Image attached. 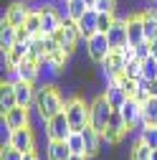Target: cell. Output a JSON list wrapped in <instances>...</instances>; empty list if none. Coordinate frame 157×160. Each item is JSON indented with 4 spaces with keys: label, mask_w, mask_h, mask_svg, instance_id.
I'll return each mask as SVG.
<instances>
[{
    "label": "cell",
    "mask_w": 157,
    "mask_h": 160,
    "mask_svg": "<svg viewBox=\"0 0 157 160\" xmlns=\"http://www.w3.org/2000/svg\"><path fill=\"white\" fill-rule=\"evenodd\" d=\"M61 109H66V99L58 94V89L53 84H43L36 89V112L43 122L51 119L53 114H58Z\"/></svg>",
    "instance_id": "cell-1"
},
{
    "label": "cell",
    "mask_w": 157,
    "mask_h": 160,
    "mask_svg": "<svg viewBox=\"0 0 157 160\" xmlns=\"http://www.w3.org/2000/svg\"><path fill=\"white\" fill-rule=\"evenodd\" d=\"M66 117L71 122V130L81 132L89 125V119H91V104H86L84 99H78V97H71V99H66Z\"/></svg>",
    "instance_id": "cell-2"
},
{
    "label": "cell",
    "mask_w": 157,
    "mask_h": 160,
    "mask_svg": "<svg viewBox=\"0 0 157 160\" xmlns=\"http://www.w3.org/2000/svg\"><path fill=\"white\" fill-rule=\"evenodd\" d=\"M53 36H56L58 46H61L66 53H74L76 46H78V41H84V38H81V31H78V26H76V21H71V18H64L61 28H58Z\"/></svg>",
    "instance_id": "cell-3"
},
{
    "label": "cell",
    "mask_w": 157,
    "mask_h": 160,
    "mask_svg": "<svg viewBox=\"0 0 157 160\" xmlns=\"http://www.w3.org/2000/svg\"><path fill=\"white\" fill-rule=\"evenodd\" d=\"M112 104L107 102V97L102 94V97H96L94 102H91V119H89V125L91 127H96L102 135H104V130H107V125H109V117H112Z\"/></svg>",
    "instance_id": "cell-4"
},
{
    "label": "cell",
    "mask_w": 157,
    "mask_h": 160,
    "mask_svg": "<svg viewBox=\"0 0 157 160\" xmlns=\"http://www.w3.org/2000/svg\"><path fill=\"white\" fill-rule=\"evenodd\" d=\"M71 122L66 117V109H61L58 114H53L51 119H46V137L48 140H66L71 135Z\"/></svg>",
    "instance_id": "cell-5"
},
{
    "label": "cell",
    "mask_w": 157,
    "mask_h": 160,
    "mask_svg": "<svg viewBox=\"0 0 157 160\" xmlns=\"http://www.w3.org/2000/svg\"><path fill=\"white\" fill-rule=\"evenodd\" d=\"M86 53H89V58H91V61L102 64L104 58L112 53V46H109L107 33H94L89 41H86Z\"/></svg>",
    "instance_id": "cell-6"
},
{
    "label": "cell",
    "mask_w": 157,
    "mask_h": 160,
    "mask_svg": "<svg viewBox=\"0 0 157 160\" xmlns=\"http://www.w3.org/2000/svg\"><path fill=\"white\" fill-rule=\"evenodd\" d=\"M127 132H129V130H127V122H124L122 112H119V109H114V112H112V117H109V125H107V130H104L107 142L117 145V142H119V140H122Z\"/></svg>",
    "instance_id": "cell-7"
},
{
    "label": "cell",
    "mask_w": 157,
    "mask_h": 160,
    "mask_svg": "<svg viewBox=\"0 0 157 160\" xmlns=\"http://www.w3.org/2000/svg\"><path fill=\"white\" fill-rule=\"evenodd\" d=\"M122 117L127 122V130H134V127H142V102L137 97H129L127 102L122 104Z\"/></svg>",
    "instance_id": "cell-8"
},
{
    "label": "cell",
    "mask_w": 157,
    "mask_h": 160,
    "mask_svg": "<svg viewBox=\"0 0 157 160\" xmlns=\"http://www.w3.org/2000/svg\"><path fill=\"white\" fill-rule=\"evenodd\" d=\"M107 38H109V46H112V51H119L122 46H127V43H129V36H127V18L117 15L114 26L107 31Z\"/></svg>",
    "instance_id": "cell-9"
},
{
    "label": "cell",
    "mask_w": 157,
    "mask_h": 160,
    "mask_svg": "<svg viewBox=\"0 0 157 160\" xmlns=\"http://www.w3.org/2000/svg\"><path fill=\"white\" fill-rule=\"evenodd\" d=\"M10 145L18 148L21 152H31V150H36V135H33L31 125H28V127H18V130H13V135H10Z\"/></svg>",
    "instance_id": "cell-10"
},
{
    "label": "cell",
    "mask_w": 157,
    "mask_h": 160,
    "mask_svg": "<svg viewBox=\"0 0 157 160\" xmlns=\"http://www.w3.org/2000/svg\"><path fill=\"white\" fill-rule=\"evenodd\" d=\"M104 97H107V102L112 104V109H122V104H124L127 99H129V94L122 89V84L117 82V79H109V82H107Z\"/></svg>",
    "instance_id": "cell-11"
},
{
    "label": "cell",
    "mask_w": 157,
    "mask_h": 160,
    "mask_svg": "<svg viewBox=\"0 0 157 160\" xmlns=\"http://www.w3.org/2000/svg\"><path fill=\"white\" fill-rule=\"evenodd\" d=\"M3 119L13 127V130H18V127H28L31 125V109L28 107H13V109H8L5 114H3Z\"/></svg>",
    "instance_id": "cell-12"
},
{
    "label": "cell",
    "mask_w": 157,
    "mask_h": 160,
    "mask_svg": "<svg viewBox=\"0 0 157 160\" xmlns=\"http://www.w3.org/2000/svg\"><path fill=\"white\" fill-rule=\"evenodd\" d=\"M96 15H99V10H96V8H89V10L76 21V26H78V31H81V38H84V41H89L94 33H99V28H96Z\"/></svg>",
    "instance_id": "cell-13"
},
{
    "label": "cell",
    "mask_w": 157,
    "mask_h": 160,
    "mask_svg": "<svg viewBox=\"0 0 157 160\" xmlns=\"http://www.w3.org/2000/svg\"><path fill=\"white\" fill-rule=\"evenodd\" d=\"M127 36H129V43L132 46L147 41V38H145V21H142V15H129L127 18Z\"/></svg>",
    "instance_id": "cell-14"
},
{
    "label": "cell",
    "mask_w": 157,
    "mask_h": 160,
    "mask_svg": "<svg viewBox=\"0 0 157 160\" xmlns=\"http://www.w3.org/2000/svg\"><path fill=\"white\" fill-rule=\"evenodd\" d=\"M15 99L21 107H36V84L28 82H15Z\"/></svg>",
    "instance_id": "cell-15"
},
{
    "label": "cell",
    "mask_w": 157,
    "mask_h": 160,
    "mask_svg": "<svg viewBox=\"0 0 157 160\" xmlns=\"http://www.w3.org/2000/svg\"><path fill=\"white\" fill-rule=\"evenodd\" d=\"M28 13H31V8H28L26 3H13V5L5 8L3 21L13 23V26H23V23H26V18H28Z\"/></svg>",
    "instance_id": "cell-16"
},
{
    "label": "cell",
    "mask_w": 157,
    "mask_h": 160,
    "mask_svg": "<svg viewBox=\"0 0 157 160\" xmlns=\"http://www.w3.org/2000/svg\"><path fill=\"white\" fill-rule=\"evenodd\" d=\"M46 155H48V160H69L71 148H69L66 140H48L46 142Z\"/></svg>",
    "instance_id": "cell-17"
},
{
    "label": "cell",
    "mask_w": 157,
    "mask_h": 160,
    "mask_svg": "<svg viewBox=\"0 0 157 160\" xmlns=\"http://www.w3.org/2000/svg\"><path fill=\"white\" fill-rule=\"evenodd\" d=\"M15 43H18V26L3 21V23H0V48H3V53L10 51Z\"/></svg>",
    "instance_id": "cell-18"
},
{
    "label": "cell",
    "mask_w": 157,
    "mask_h": 160,
    "mask_svg": "<svg viewBox=\"0 0 157 160\" xmlns=\"http://www.w3.org/2000/svg\"><path fill=\"white\" fill-rule=\"evenodd\" d=\"M81 135H84V142H86V155L89 158H94L96 152H99V145H102V132L96 130V127H91V125H86L84 130H81Z\"/></svg>",
    "instance_id": "cell-19"
},
{
    "label": "cell",
    "mask_w": 157,
    "mask_h": 160,
    "mask_svg": "<svg viewBox=\"0 0 157 160\" xmlns=\"http://www.w3.org/2000/svg\"><path fill=\"white\" fill-rule=\"evenodd\" d=\"M89 10V5H86V0H64V8L58 10L64 18H71V21H78L84 13Z\"/></svg>",
    "instance_id": "cell-20"
},
{
    "label": "cell",
    "mask_w": 157,
    "mask_h": 160,
    "mask_svg": "<svg viewBox=\"0 0 157 160\" xmlns=\"http://www.w3.org/2000/svg\"><path fill=\"white\" fill-rule=\"evenodd\" d=\"M13 107H18V99H15V84L3 82V84H0V109H3V114H5V112L13 109Z\"/></svg>",
    "instance_id": "cell-21"
},
{
    "label": "cell",
    "mask_w": 157,
    "mask_h": 160,
    "mask_svg": "<svg viewBox=\"0 0 157 160\" xmlns=\"http://www.w3.org/2000/svg\"><path fill=\"white\" fill-rule=\"evenodd\" d=\"M142 125H157V97H147L142 102Z\"/></svg>",
    "instance_id": "cell-22"
},
{
    "label": "cell",
    "mask_w": 157,
    "mask_h": 160,
    "mask_svg": "<svg viewBox=\"0 0 157 160\" xmlns=\"http://www.w3.org/2000/svg\"><path fill=\"white\" fill-rule=\"evenodd\" d=\"M43 56H46V43H43V36H33V41L28 43V58L38 64Z\"/></svg>",
    "instance_id": "cell-23"
},
{
    "label": "cell",
    "mask_w": 157,
    "mask_h": 160,
    "mask_svg": "<svg viewBox=\"0 0 157 160\" xmlns=\"http://www.w3.org/2000/svg\"><path fill=\"white\" fill-rule=\"evenodd\" d=\"M33 36H41V31H43V18H41V10L38 8H31V13H28V18H26V23H23Z\"/></svg>",
    "instance_id": "cell-24"
},
{
    "label": "cell",
    "mask_w": 157,
    "mask_h": 160,
    "mask_svg": "<svg viewBox=\"0 0 157 160\" xmlns=\"http://www.w3.org/2000/svg\"><path fill=\"white\" fill-rule=\"evenodd\" d=\"M140 140L147 142L152 150L157 148V125H142L140 127Z\"/></svg>",
    "instance_id": "cell-25"
},
{
    "label": "cell",
    "mask_w": 157,
    "mask_h": 160,
    "mask_svg": "<svg viewBox=\"0 0 157 160\" xmlns=\"http://www.w3.org/2000/svg\"><path fill=\"white\" fill-rule=\"evenodd\" d=\"M66 142L71 148V152H78V155H86V142H84V135L81 132H71L66 137Z\"/></svg>",
    "instance_id": "cell-26"
},
{
    "label": "cell",
    "mask_w": 157,
    "mask_h": 160,
    "mask_svg": "<svg viewBox=\"0 0 157 160\" xmlns=\"http://www.w3.org/2000/svg\"><path fill=\"white\" fill-rule=\"evenodd\" d=\"M150 158H152V148L142 140H137L132 145V160H150Z\"/></svg>",
    "instance_id": "cell-27"
},
{
    "label": "cell",
    "mask_w": 157,
    "mask_h": 160,
    "mask_svg": "<svg viewBox=\"0 0 157 160\" xmlns=\"http://www.w3.org/2000/svg\"><path fill=\"white\" fill-rule=\"evenodd\" d=\"M117 21V10L114 13H99L96 15V28H99V33H107Z\"/></svg>",
    "instance_id": "cell-28"
},
{
    "label": "cell",
    "mask_w": 157,
    "mask_h": 160,
    "mask_svg": "<svg viewBox=\"0 0 157 160\" xmlns=\"http://www.w3.org/2000/svg\"><path fill=\"white\" fill-rule=\"evenodd\" d=\"M124 76H129V79H142V61L140 58H129L127 61V66H124Z\"/></svg>",
    "instance_id": "cell-29"
},
{
    "label": "cell",
    "mask_w": 157,
    "mask_h": 160,
    "mask_svg": "<svg viewBox=\"0 0 157 160\" xmlns=\"http://www.w3.org/2000/svg\"><path fill=\"white\" fill-rule=\"evenodd\" d=\"M142 76L145 79H157V56H147L142 61Z\"/></svg>",
    "instance_id": "cell-30"
},
{
    "label": "cell",
    "mask_w": 157,
    "mask_h": 160,
    "mask_svg": "<svg viewBox=\"0 0 157 160\" xmlns=\"http://www.w3.org/2000/svg\"><path fill=\"white\" fill-rule=\"evenodd\" d=\"M23 155L26 152H21L18 148H13L10 142H5L3 150H0V160H23Z\"/></svg>",
    "instance_id": "cell-31"
},
{
    "label": "cell",
    "mask_w": 157,
    "mask_h": 160,
    "mask_svg": "<svg viewBox=\"0 0 157 160\" xmlns=\"http://www.w3.org/2000/svg\"><path fill=\"white\" fill-rule=\"evenodd\" d=\"M152 53V46H150V41H142V43H137L134 46V56L140 58V61H145V58Z\"/></svg>",
    "instance_id": "cell-32"
},
{
    "label": "cell",
    "mask_w": 157,
    "mask_h": 160,
    "mask_svg": "<svg viewBox=\"0 0 157 160\" xmlns=\"http://www.w3.org/2000/svg\"><path fill=\"white\" fill-rule=\"evenodd\" d=\"M99 13H114L117 10V0H96V5H94Z\"/></svg>",
    "instance_id": "cell-33"
},
{
    "label": "cell",
    "mask_w": 157,
    "mask_h": 160,
    "mask_svg": "<svg viewBox=\"0 0 157 160\" xmlns=\"http://www.w3.org/2000/svg\"><path fill=\"white\" fill-rule=\"evenodd\" d=\"M69 160H89V155H78V152H71Z\"/></svg>",
    "instance_id": "cell-34"
},
{
    "label": "cell",
    "mask_w": 157,
    "mask_h": 160,
    "mask_svg": "<svg viewBox=\"0 0 157 160\" xmlns=\"http://www.w3.org/2000/svg\"><path fill=\"white\" fill-rule=\"evenodd\" d=\"M23 160H38V155H36V150H31V152H26V155H23Z\"/></svg>",
    "instance_id": "cell-35"
},
{
    "label": "cell",
    "mask_w": 157,
    "mask_h": 160,
    "mask_svg": "<svg viewBox=\"0 0 157 160\" xmlns=\"http://www.w3.org/2000/svg\"><path fill=\"white\" fill-rule=\"evenodd\" d=\"M150 46H152V56H157V38H155V41H150Z\"/></svg>",
    "instance_id": "cell-36"
},
{
    "label": "cell",
    "mask_w": 157,
    "mask_h": 160,
    "mask_svg": "<svg viewBox=\"0 0 157 160\" xmlns=\"http://www.w3.org/2000/svg\"><path fill=\"white\" fill-rule=\"evenodd\" d=\"M86 5H89V8H94V5H96V0H86Z\"/></svg>",
    "instance_id": "cell-37"
},
{
    "label": "cell",
    "mask_w": 157,
    "mask_h": 160,
    "mask_svg": "<svg viewBox=\"0 0 157 160\" xmlns=\"http://www.w3.org/2000/svg\"><path fill=\"white\" fill-rule=\"evenodd\" d=\"M150 160H157V148L152 150V158H150Z\"/></svg>",
    "instance_id": "cell-38"
},
{
    "label": "cell",
    "mask_w": 157,
    "mask_h": 160,
    "mask_svg": "<svg viewBox=\"0 0 157 160\" xmlns=\"http://www.w3.org/2000/svg\"><path fill=\"white\" fill-rule=\"evenodd\" d=\"M155 97H157V92H155Z\"/></svg>",
    "instance_id": "cell-39"
}]
</instances>
